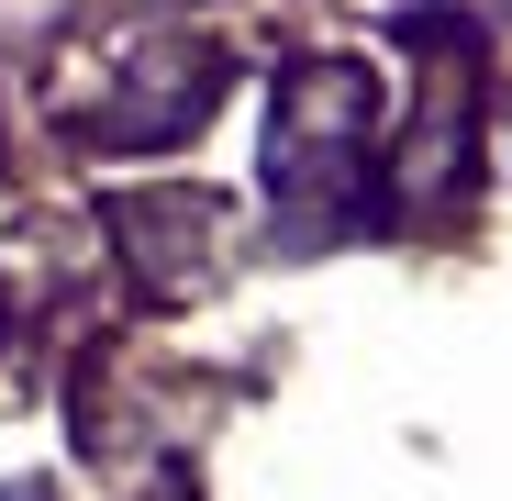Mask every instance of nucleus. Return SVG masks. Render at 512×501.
Segmentation results:
<instances>
[{
    "label": "nucleus",
    "instance_id": "nucleus-1",
    "mask_svg": "<svg viewBox=\"0 0 512 501\" xmlns=\"http://www.w3.org/2000/svg\"><path fill=\"white\" fill-rule=\"evenodd\" d=\"M56 101H78V123L101 145H179L223 101V56L190 34H112L101 56H78L56 78Z\"/></svg>",
    "mask_w": 512,
    "mask_h": 501
},
{
    "label": "nucleus",
    "instance_id": "nucleus-2",
    "mask_svg": "<svg viewBox=\"0 0 512 501\" xmlns=\"http://www.w3.org/2000/svg\"><path fill=\"white\" fill-rule=\"evenodd\" d=\"M368 67L357 56H301L268 101V201L290 212H334L368 156Z\"/></svg>",
    "mask_w": 512,
    "mask_h": 501
},
{
    "label": "nucleus",
    "instance_id": "nucleus-3",
    "mask_svg": "<svg viewBox=\"0 0 512 501\" xmlns=\"http://www.w3.org/2000/svg\"><path fill=\"white\" fill-rule=\"evenodd\" d=\"M123 257H134V279L145 290H201L212 279V257H223V201H201V190H167V201H123Z\"/></svg>",
    "mask_w": 512,
    "mask_h": 501
},
{
    "label": "nucleus",
    "instance_id": "nucleus-4",
    "mask_svg": "<svg viewBox=\"0 0 512 501\" xmlns=\"http://www.w3.org/2000/svg\"><path fill=\"white\" fill-rule=\"evenodd\" d=\"M0 501H56V479H0Z\"/></svg>",
    "mask_w": 512,
    "mask_h": 501
}]
</instances>
